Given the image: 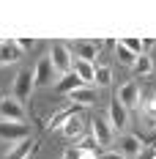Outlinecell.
<instances>
[{
	"instance_id": "obj_28",
	"label": "cell",
	"mask_w": 156,
	"mask_h": 159,
	"mask_svg": "<svg viewBox=\"0 0 156 159\" xmlns=\"http://www.w3.org/2000/svg\"><path fill=\"white\" fill-rule=\"evenodd\" d=\"M154 159H156V157H154Z\"/></svg>"
},
{
	"instance_id": "obj_27",
	"label": "cell",
	"mask_w": 156,
	"mask_h": 159,
	"mask_svg": "<svg viewBox=\"0 0 156 159\" xmlns=\"http://www.w3.org/2000/svg\"><path fill=\"white\" fill-rule=\"evenodd\" d=\"M101 159H126V157H121L118 151H109V154H104V157H101Z\"/></svg>"
},
{
	"instance_id": "obj_7",
	"label": "cell",
	"mask_w": 156,
	"mask_h": 159,
	"mask_svg": "<svg viewBox=\"0 0 156 159\" xmlns=\"http://www.w3.org/2000/svg\"><path fill=\"white\" fill-rule=\"evenodd\" d=\"M145 151V145H142V140L137 137V134H123L121 140H118V154L126 159H137Z\"/></svg>"
},
{
	"instance_id": "obj_16",
	"label": "cell",
	"mask_w": 156,
	"mask_h": 159,
	"mask_svg": "<svg viewBox=\"0 0 156 159\" xmlns=\"http://www.w3.org/2000/svg\"><path fill=\"white\" fill-rule=\"evenodd\" d=\"M71 115H79V107H71V110H58L55 115H52V121L47 124V132H60L63 124H66Z\"/></svg>"
},
{
	"instance_id": "obj_23",
	"label": "cell",
	"mask_w": 156,
	"mask_h": 159,
	"mask_svg": "<svg viewBox=\"0 0 156 159\" xmlns=\"http://www.w3.org/2000/svg\"><path fill=\"white\" fill-rule=\"evenodd\" d=\"M145 118H148L151 124L156 121V93L148 96V102H145Z\"/></svg>"
},
{
	"instance_id": "obj_18",
	"label": "cell",
	"mask_w": 156,
	"mask_h": 159,
	"mask_svg": "<svg viewBox=\"0 0 156 159\" xmlns=\"http://www.w3.org/2000/svg\"><path fill=\"white\" fill-rule=\"evenodd\" d=\"M131 71L140 74V77H151V71H154V61H151V55H137V61H134V66H131Z\"/></svg>"
},
{
	"instance_id": "obj_5",
	"label": "cell",
	"mask_w": 156,
	"mask_h": 159,
	"mask_svg": "<svg viewBox=\"0 0 156 159\" xmlns=\"http://www.w3.org/2000/svg\"><path fill=\"white\" fill-rule=\"evenodd\" d=\"M140 96H142V91H140V85H137V82H123V85L118 88V102L123 104L126 110H137V107H140V102H142Z\"/></svg>"
},
{
	"instance_id": "obj_9",
	"label": "cell",
	"mask_w": 156,
	"mask_h": 159,
	"mask_svg": "<svg viewBox=\"0 0 156 159\" xmlns=\"http://www.w3.org/2000/svg\"><path fill=\"white\" fill-rule=\"evenodd\" d=\"M22 55H25V52H22V47H19L16 39H6V41H0V63H3V66L16 63Z\"/></svg>"
},
{
	"instance_id": "obj_10",
	"label": "cell",
	"mask_w": 156,
	"mask_h": 159,
	"mask_svg": "<svg viewBox=\"0 0 156 159\" xmlns=\"http://www.w3.org/2000/svg\"><path fill=\"white\" fill-rule=\"evenodd\" d=\"M91 132H93V137H96V143H99V148H107V145L112 143V134H115L107 118H96L93 126H91Z\"/></svg>"
},
{
	"instance_id": "obj_24",
	"label": "cell",
	"mask_w": 156,
	"mask_h": 159,
	"mask_svg": "<svg viewBox=\"0 0 156 159\" xmlns=\"http://www.w3.org/2000/svg\"><path fill=\"white\" fill-rule=\"evenodd\" d=\"M16 41H19V47H22V52H25V49H33V44H36L33 39H16Z\"/></svg>"
},
{
	"instance_id": "obj_29",
	"label": "cell",
	"mask_w": 156,
	"mask_h": 159,
	"mask_svg": "<svg viewBox=\"0 0 156 159\" xmlns=\"http://www.w3.org/2000/svg\"><path fill=\"white\" fill-rule=\"evenodd\" d=\"M30 159H33V157H30Z\"/></svg>"
},
{
	"instance_id": "obj_2",
	"label": "cell",
	"mask_w": 156,
	"mask_h": 159,
	"mask_svg": "<svg viewBox=\"0 0 156 159\" xmlns=\"http://www.w3.org/2000/svg\"><path fill=\"white\" fill-rule=\"evenodd\" d=\"M25 118V104L14 99V96H3L0 99V121H14V124H22Z\"/></svg>"
},
{
	"instance_id": "obj_4",
	"label": "cell",
	"mask_w": 156,
	"mask_h": 159,
	"mask_svg": "<svg viewBox=\"0 0 156 159\" xmlns=\"http://www.w3.org/2000/svg\"><path fill=\"white\" fill-rule=\"evenodd\" d=\"M33 88H36V80H33V71L30 69H22L19 74H16V80H14V88H11V96L14 99H28V96L33 93Z\"/></svg>"
},
{
	"instance_id": "obj_21",
	"label": "cell",
	"mask_w": 156,
	"mask_h": 159,
	"mask_svg": "<svg viewBox=\"0 0 156 159\" xmlns=\"http://www.w3.org/2000/svg\"><path fill=\"white\" fill-rule=\"evenodd\" d=\"M96 85H101V88H104V85H109V82H112V71H109L107 66H101V69H96V80H93Z\"/></svg>"
},
{
	"instance_id": "obj_26",
	"label": "cell",
	"mask_w": 156,
	"mask_h": 159,
	"mask_svg": "<svg viewBox=\"0 0 156 159\" xmlns=\"http://www.w3.org/2000/svg\"><path fill=\"white\" fill-rule=\"evenodd\" d=\"M151 47H154V39H142V55H148Z\"/></svg>"
},
{
	"instance_id": "obj_6",
	"label": "cell",
	"mask_w": 156,
	"mask_h": 159,
	"mask_svg": "<svg viewBox=\"0 0 156 159\" xmlns=\"http://www.w3.org/2000/svg\"><path fill=\"white\" fill-rule=\"evenodd\" d=\"M107 121H109V126H112V132H123L126 129V121H129V110H126L123 104L118 102V99H112L107 104Z\"/></svg>"
},
{
	"instance_id": "obj_22",
	"label": "cell",
	"mask_w": 156,
	"mask_h": 159,
	"mask_svg": "<svg viewBox=\"0 0 156 159\" xmlns=\"http://www.w3.org/2000/svg\"><path fill=\"white\" fill-rule=\"evenodd\" d=\"M121 44H123L129 52H134V55H142V41H140V39H121Z\"/></svg>"
},
{
	"instance_id": "obj_25",
	"label": "cell",
	"mask_w": 156,
	"mask_h": 159,
	"mask_svg": "<svg viewBox=\"0 0 156 159\" xmlns=\"http://www.w3.org/2000/svg\"><path fill=\"white\" fill-rule=\"evenodd\" d=\"M154 157H156V148H145V151H142L137 159H154Z\"/></svg>"
},
{
	"instance_id": "obj_17",
	"label": "cell",
	"mask_w": 156,
	"mask_h": 159,
	"mask_svg": "<svg viewBox=\"0 0 156 159\" xmlns=\"http://www.w3.org/2000/svg\"><path fill=\"white\" fill-rule=\"evenodd\" d=\"M55 69H52V61L49 58H41L38 63H36V69H33V80H36V85H47L49 74H52Z\"/></svg>"
},
{
	"instance_id": "obj_13",
	"label": "cell",
	"mask_w": 156,
	"mask_h": 159,
	"mask_svg": "<svg viewBox=\"0 0 156 159\" xmlns=\"http://www.w3.org/2000/svg\"><path fill=\"white\" fill-rule=\"evenodd\" d=\"M71 71L82 80V85H91V82L96 80V66H93V63H85V61H74Z\"/></svg>"
},
{
	"instance_id": "obj_3",
	"label": "cell",
	"mask_w": 156,
	"mask_h": 159,
	"mask_svg": "<svg viewBox=\"0 0 156 159\" xmlns=\"http://www.w3.org/2000/svg\"><path fill=\"white\" fill-rule=\"evenodd\" d=\"M30 137V132L25 124H14V121H0V140L3 143H22V140H28Z\"/></svg>"
},
{
	"instance_id": "obj_8",
	"label": "cell",
	"mask_w": 156,
	"mask_h": 159,
	"mask_svg": "<svg viewBox=\"0 0 156 159\" xmlns=\"http://www.w3.org/2000/svg\"><path fill=\"white\" fill-rule=\"evenodd\" d=\"M99 49H101V41H85V39H79V41H74L71 52H77V61L93 63L96 55H99Z\"/></svg>"
},
{
	"instance_id": "obj_19",
	"label": "cell",
	"mask_w": 156,
	"mask_h": 159,
	"mask_svg": "<svg viewBox=\"0 0 156 159\" xmlns=\"http://www.w3.org/2000/svg\"><path fill=\"white\" fill-rule=\"evenodd\" d=\"M63 159H99L96 151H88V148H79V145H69L63 151Z\"/></svg>"
},
{
	"instance_id": "obj_12",
	"label": "cell",
	"mask_w": 156,
	"mask_h": 159,
	"mask_svg": "<svg viewBox=\"0 0 156 159\" xmlns=\"http://www.w3.org/2000/svg\"><path fill=\"white\" fill-rule=\"evenodd\" d=\"M69 99H71L77 107H91V104L96 102V93H93V88H91V85H82V88H77V91H71Z\"/></svg>"
},
{
	"instance_id": "obj_1",
	"label": "cell",
	"mask_w": 156,
	"mask_h": 159,
	"mask_svg": "<svg viewBox=\"0 0 156 159\" xmlns=\"http://www.w3.org/2000/svg\"><path fill=\"white\" fill-rule=\"evenodd\" d=\"M49 61H52V69L58 71V74H69L71 71V66H74V58H71V49L60 44V41H55L52 47H49Z\"/></svg>"
},
{
	"instance_id": "obj_15",
	"label": "cell",
	"mask_w": 156,
	"mask_h": 159,
	"mask_svg": "<svg viewBox=\"0 0 156 159\" xmlns=\"http://www.w3.org/2000/svg\"><path fill=\"white\" fill-rule=\"evenodd\" d=\"M60 134L66 137V140H77V137H82V118H79V115H71V118L63 124Z\"/></svg>"
},
{
	"instance_id": "obj_14",
	"label": "cell",
	"mask_w": 156,
	"mask_h": 159,
	"mask_svg": "<svg viewBox=\"0 0 156 159\" xmlns=\"http://www.w3.org/2000/svg\"><path fill=\"white\" fill-rule=\"evenodd\" d=\"M77 88H82V80H79L74 71L63 74V77L58 80V85H55V91H58V93H71V91H77Z\"/></svg>"
},
{
	"instance_id": "obj_20",
	"label": "cell",
	"mask_w": 156,
	"mask_h": 159,
	"mask_svg": "<svg viewBox=\"0 0 156 159\" xmlns=\"http://www.w3.org/2000/svg\"><path fill=\"white\" fill-rule=\"evenodd\" d=\"M115 49H118V52H115V55H118V61H121L123 66H134V61H137V55H134V52H129L121 41H115Z\"/></svg>"
},
{
	"instance_id": "obj_11",
	"label": "cell",
	"mask_w": 156,
	"mask_h": 159,
	"mask_svg": "<svg viewBox=\"0 0 156 159\" xmlns=\"http://www.w3.org/2000/svg\"><path fill=\"white\" fill-rule=\"evenodd\" d=\"M36 148H38V143L33 140V137H28V140H22V143H16L8 154H6V159H30L33 154H36Z\"/></svg>"
}]
</instances>
